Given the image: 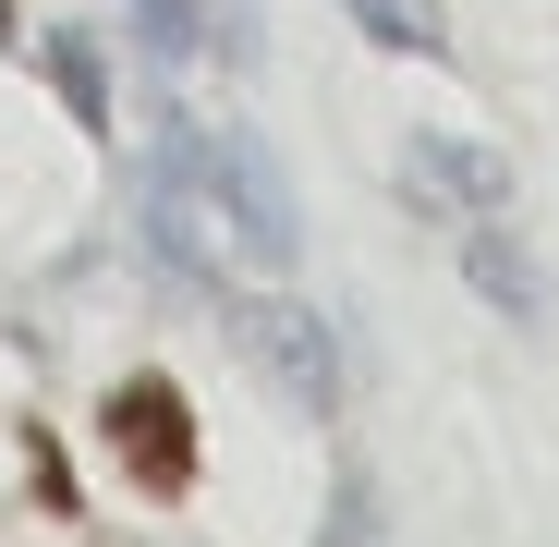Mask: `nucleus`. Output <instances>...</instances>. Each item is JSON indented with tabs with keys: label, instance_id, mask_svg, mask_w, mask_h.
<instances>
[{
	"label": "nucleus",
	"instance_id": "f257e3e1",
	"mask_svg": "<svg viewBox=\"0 0 559 547\" xmlns=\"http://www.w3.org/2000/svg\"><path fill=\"white\" fill-rule=\"evenodd\" d=\"M195 170H207V219H231V243L255 255V267H293L305 255V219H293V182H280V158L231 122V134H207L195 146Z\"/></svg>",
	"mask_w": 559,
	"mask_h": 547
},
{
	"label": "nucleus",
	"instance_id": "f03ea898",
	"mask_svg": "<svg viewBox=\"0 0 559 547\" xmlns=\"http://www.w3.org/2000/svg\"><path fill=\"white\" fill-rule=\"evenodd\" d=\"M98 438L122 450V475H134L146 499H182V487H195V414H182L170 378H122L110 414H98Z\"/></svg>",
	"mask_w": 559,
	"mask_h": 547
},
{
	"label": "nucleus",
	"instance_id": "7ed1b4c3",
	"mask_svg": "<svg viewBox=\"0 0 559 547\" xmlns=\"http://www.w3.org/2000/svg\"><path fill=\"white\" fill-rule=\"evenodd\" d=\"M231 329H243V353L267 365V390L293 402V414H329L341 402V353H329V317L317 305L267 293V305H231Z\"/></svg>",
	"mask_w": 559,
	"mask_h": 547
},
{
	"label": "nucleus",
	"instance_id": "20e7f679",
	"mask_svg": "<svg viewBox=\"0 0 559 547\" xmlns=\"http://www.w3.org/2000/svg\"><path fill=\"white\" fill-rule=\"evenodd\" d=\"M402 195H414L426 219H450V231H475V219L511 207V170H499L487 146H462V134H414V146H402Z\"/></svg>",
	"mask_w": 559,
	"mask_h": 547
},
{
	"label": "nucleus",
	"instance_id": "39448f33",
	"mask_svg": "<svg viewBox=\"0 0 559 547\" xmlns=\"http://www.w3.org/2000/svg\"><path fill=\"white\" fill-rule=\"evenodd\" d=\"M462 281H475L511 329H547V267L511 243V219H475V231H462Z\"/></svg>",
	"mask_w": 559,
	"mask_h": 547
},
{
	"label": "nucleus",
	"instance_id": "423d86ee",
	"mask_svg": "<svg viewBox=\"0 0 559 547\" xmlns=\"http://www.w3.org/2000/svg\"><path fill=\"white\" fill-rule=\"evenodd\" d=\"M341 13L378 37V49H402V61H450V25H438V0H341Z\"/></svg>",
	"mask_w": 559,
	"mask_h": 547
},
{
	"label": "nucleus",
	"instance_id": "0eeeda50",
	"mask_svg": "<svg viewBox=\"0 0 559 547\" xmlns=\"http://www.w3.org/2000/svg\"><path fill=\"white\" fill-rule=\"evenodd\" d=\"M49 85H61V98H73V122H110V61H98V37H49Z\"/></svg>",
	"mask_w": 559,
	"mask_h": 547
}]
</instances>
